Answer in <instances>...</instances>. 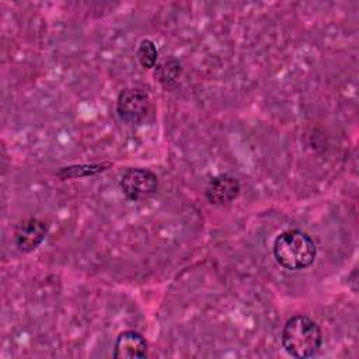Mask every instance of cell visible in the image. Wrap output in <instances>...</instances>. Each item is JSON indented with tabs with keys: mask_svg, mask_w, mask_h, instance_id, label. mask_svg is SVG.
Wrapping results in <instances>:
<instances>
[{
	"mask_svg": "<svg viewBox=\"0 0 359 359\" xmlns=\"http://www.w3.org/2000/svg\"><path fill=\"white\" fill-rule=\"evenodd\" d=\"M273 255L280 266L299 271L310 266L317 255L313 238L302 230L282 231L273 243Z\"/></svg>",
	"mask_w": 359,
	"mask_h": 359,
	"instance_id": "6da1fadb",
	"label": "cell"
},
{
	"mask_svg": "<svg viewBox=\"0 0 359 359\" xmlns=\"http://www.w3.org/2000/svg\"><path fill=\"white\" fill-rule=\"evenodd\" d=\"M321 341L320 327L307 316L299 314L289 318L282 331V345L294 358L313 356L321 346Z\"/></svg>",
	"mask_w": 359,
	"mask_h": 359,
	"instance_id": "7a4b0ae2",
	"label": "cell"
},
{
	"mask_svg": "<svg viewBox=\"0 0 359 359\" xmlns=\"http://www.w3.org/2000/svg\"><path fill=\"white\" fill-rule=\"evenodd\" d=\"M151 100L149 94L140 88L123 90L116 102V111L122 121L128 123H140L147 119L151 112Z\"/></svg>",
	"mask_w": 359,
	"mask_h": 359,
	"instance_id": "3957f363",
	"label": "cell"
},
{
	"mask_svg": "<svg viewBox=\"0 0 359 359\" xmlns=\"http://www.w3.org/2000/svg\"><path fill=\"white\" fill-rule=\"evenodd\" d=\"M157 177L146 168H129L121 177V188L132 201L150 198L157 191Z\"/></svg>",
	"mask_w": 359,
	"mask_h": 359,
	"instance_id": "277c9868",
	"label": "cell"
},
{
	"mask_svg": "<svg viewBox=\"0 0 359 359\" xmlns=\"http://www.w3.org/2000/svg\"><path fill=\"white\" fill-rule=\"evenodd\" d=\"M46 236V224L39 219H25L17 224L14 231V241L18 250L32 251L35 250Z\"/></svg>",
	"mask_w": 359,
	"mask_h": 359,
	"instance_id": "5b68a950",
	"label": "cell"
},
{
	"mask_svg": "<svg viewBox=\"0 0 359 359\" xmlns=\"http://www.w3.org/2000/svg\"><path fill=\"white\" fill-rule=\"evenodd\" d=\"M238 192H240V184L237 178L227 174H220L209 181L205 195L210 203L224 205L234 201Z\"/></svg>",
	"mask_w": 359,
	"mask_h": 359,
	"instance_id": "8992f818",
	"label": "cell"
},
{
	"mask_svg": "<svg viewBox=\"0 0 359 359\" xmlns=\"http://www.w3.org/2000/svg\"><path fill=\"white\" fill-rule=\"evenodd\" d=\"M147 353V342L143 338L142 334L136 331H123L119 334L115 342V351L114 356L118 359H136V358H144Z\"/></svg>",
	"mask_w": 359,
	"mask_h": 359,
	"instance_id": "52a82bcc",
	"label": "cell"
},
{
	"mask_svg": "<svg viewBox=\"0 0 359 359\" xmlns=\"http://www.w3.org/2000/svg\"><path fill=\"white\" fill-rule=\"evenodd\" d=\"M136 56H137L139 63L144 69H151L157 62V48L150 39H143L139 43Z\"/></svg>",
	"mask_w": 359,
	"mask_h": 359,
	"instance_id": "ba28073f",
	"label": "cell"
},
{
	"mask_svg": "<svg viewBox=\"0 0 359 359\" xmlns=\"http://www.w3.org/2000/svg\"><path fill=\"white\" fill-rule=\"evenodd\" d=\"M107 170L104 164H86V165H72V167H65L62 168L57 175L63 180L66 178H76V177H84V175H91L97 174L100 171Z\"/></svg>",
	"mask_w": 359,
	"mask_h": 359,
	"instance_id": "9c48e42d",
	"label": "cell"
},
{
	"mask_svg": "<svg viewBox=\"0 0 359 359\" xmlns=\"http://www.w3.org/2000/svg\"><path fill=\"white\" fill-rule=\"evenodd\" d=\"M181 72V67H180V63L175 60V59H170V60H165L164 63H161L157 69V76H158V80L168 86L171 84L172 81H175V79L178 77Z\"/></svg>",
	"mask_w": 359,
	"mask_h": 359,
	"instance_id": "30bf717a",
	"label": "cell"
}]
</instances>
